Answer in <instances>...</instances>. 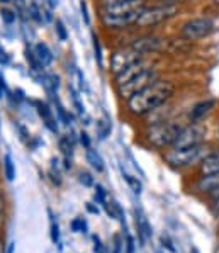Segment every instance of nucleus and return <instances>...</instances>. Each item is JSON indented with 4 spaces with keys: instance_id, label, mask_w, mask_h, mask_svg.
<instances>
[{
    "instance_id": "nucleus-23",
    "label": "nucleus",
    "mask_w": 219,
    "mask_h": 253,
    "mask_svg": "<svg viewBox=\"0 0 219 253\" xmlns=\"http://www.w3.org/2000/svg\"><path fill=\"white\" fill-rule=\"evenodd\" d=\"M92 44H93V56H95V63L100 70H104V53H102V42H100L99 34L93 31L92 33Z\"/></svg>"
},
{
    "instance_id": "nucleus-5",
    "label": "nucleus",
    "mask_w": 219,
    "mask_h": 253,
    "mask_svg": "<svg viewBox=\"0 0 219 253\" xmlns=\"http://www.w3.org/2000/svg\"><path fill=\"white\" fill-rule=\"evenodd\" d=\"M170 38L162 34L160 31H138L134 29L131 41L128 46L136 49L144 58H160L163 56L172 46Z\"/></svg>"
},
{
    "instance_id": "nucleus-11",
    "label": "nucleus",
    "mask_w": 219,
    "mask_h": 253,
    "mask_svg": "<svg viewBox=\"0 0 219 253\" xmlns=\"http://www.w3.org/2000/svg\"><path fill=\"white\" fill-rule=\"evenodd\" d=\"M34 107H36V112L38 116L41 118L44 127L49 131V133L60 136V126H58V118H56V112H54L53 106L46 100H34Z\"/></svg>"
},
{
    "instance_id": "nucleus-32",
    "label": "nucleus",
    "mask_w": 219,
    "mask_h": 253,
    "mask_svg": "<svg viewBox=\"0 0 219 253\" xmlns=\"http://www.w3.org/2000/svg\"><path fill=\"white\" fill-rule=\"evenodd\" d=\"M124 253H136L134 236L129 231H124Z\"/></svg>"
},
{
    "instance_id": "nucleus-28",
    "label": "nucleus",
    "mask_w": 219,
    "mask_h": 253,
    "mask_svg": "<svg viewBox=\"0 0 219 253\" xmlns=\"http://www.w3.org/2000/svg\"><path fill=\"white\" fill-rule=\"evenodd\" d=\"M70 229L73 233H82V235H88V223L84 216H77L75 219L70 223Z\"/></svg>"
},
{
    "instance_id": "nucleus-40",
    "label": "nucleus",
    "mask_w": 219,
    "mask_h": 253,
    "mask_svg": "<svg viewBox=\"0 0 219 253\" xmlns=\"http://www.w3.org/2000/svg\"><path fill=\"white\" fill-rule=\"evenodd\" d=\"M85 209H87V212L93 214V216H99L100 214V206L97 204V202H87V204H85Z\"/></svg>"
},
{
    "instance_id": "nucleus-47",
    "label": "nucleus",
    "mask_w": 219,
    "mask_h": 253,
    "mask_svg": "<svg viewBox=\"0 0 219 253\" xmlns=\"http://www.w3.org/2000/svg\"><path fill=\"white\" fill-rule=\"evenodd\" d=\"M190 253H199V250L195 247H192V250H190Z\"/></svg>"
},
{
    "instance_id": "nucleus-17",
    "label": "nucleus",
    "mask_w": 219,
    "mask_h": 253,
    "mask_svg": "<svg viewBox=\"0 0 219 253\" xmlns=\"http://www.w3.org/2000/svg\"><path fill=\"white\" fill-rule=\"evenodd\" d=\"M46 212H48V217H49V238H51L53 245H56L58 247V250L63 252V245H61V231H60V224H58L56 216H54L51 208L46 209Z\"/></svg>"
},
{
    "instance_id": "nucleus-43",
    "label": "nucleus",
    "mask_w": 219,
    "mask_h": 253,
    "mask_svg": "<svg viewBox=\"0 0 219 253\" xmlns=\"http://www.w3.org/2000/svg\"><path fill=\"white\" fill-rule=\"evenodd\" d=\"M14 248H15V241H10L5 247V253H14Z\"/></svg>"
},
{
    "instance_id": "nucleus-6",
    "label": "nucleus",
    "mask_w": 219,
    "mask_h": 253,
    "mask_svg": "<svg viewBox=\"0 0 219 253\" xmlns=\"http://www.w3.org/2000/svg\"><path fill=\"white\" fill-rule=\"evenodd\" d=\"M219 26L213 15H194L187 17L177 27V38L187 42H199L213 38Z\"/></svg>"
},
{
    "instance_id": "nucleus-31",
    "label": "nucleus",
    "mask_w": 219,
    "mask_h": 253,
    "mask_svg": "<svg viewBox=\"0 0 219 253\" xmlns=\"http://www.w3.org/2000/svg\"><path fill=\"white\" fill-rule=\"evenodd\" d=\"M14 129L17 131L19 138H21L24 143H27L31 138H33V136H31V133H29V129H27V127L24 126V124L21 123V121H14Z\"/></svg>"
},
{
    "instance_id": "nucleus-48",
    "label": "nucleus",
    "mask_w": 219,
    "mask_h": 253,
    "mask_svg": "<svg viewBox=\"0 0 219 253\" xmlns=\"http://www.w3.org/2000/svg\"><path fill=\"white\" fill-rule=\"evenodd\" d=\"M172 2H185V0H172Z\"/></svg>"
},
{
    "instance_id": "nucleus-46",
    "label": "nucleus",
    "mask_w": 219,
    "mask_h": 253,
    "mask_svg": "<svg viewBox=\"0 0 219 253\" xmlns=\"http://www.w3.org/2000/svg\"><path fill=\"white\" fill-rule=\"evenodd\" d=\"M0 253H5V245H3L2 238H0Z\"/></svg>"
},
{
    "instance_id": "nucleus-2",
    "label": "nucleus",
    "mask_w": 219,
    "mask_h": 253,
    "mask_svg": "<svg viewBox=\"0 0 219 253\" xmlns=\"http://www.w3.org/2000/svg\"><path fill=\"white\" fill-rule=\"evenodd\" d=\"M183 12V2L172 0H150L141 10L134 29L138 31H160L165 24H170Z\"/></svg>"
},
{
    "instance_id": "nucleus-38",
    "label": "nucleus",
    "mask_w": 219,
    "mask_h": 253,
    "mask_svg": "<svg viewBox=\"0 0 219 253\" xmlns=\"http://www.w3.org/2000/svg\"><path fill=\"white\" fill-rule=\"evenodd\" d=\"M160 241H162L163 248H167V250H170L172 253H175V252H177V248L174 247V241H172V240H170V236L165 235V233H163V235L160 236Z\"/></svg>"
},
{
    "instance_id": "nucleus-39",
    "label": "nucleus",
    "mask_w": 219,
    "mask_h": 253,
    "mask_svg": "<svg viewBox=\"0 0 219 253\" xmlns=\"http://www.w3.org/2000/svg\"><path fill=\"white\" fill-rule=\"evenodd\" d=\"M10 88L7 87V80H5V77L0 73V100H5V97H7V93H9Z\"/></svg>"
},
{
    "instance_id": "nucleus-12",
    "label": "nucleus",
    "mask_w": 219,
    "mask_h": 253,
    "mask_svg": "<svg viewBox=\"0 0 219 253\" xmlns=\"http://www.w3.org/2000/svg\"><path fill=\"white\" fill-rule=\"evenodd\" d=\"M134 223H136V231H138L139 243H141V247H144L146 240L151 238L153 231H151L150 221H148V217L143 214L141 209H134Z\"/></svg>"
},
{
    "instance_id": "nucleus-24",
    "label": "nucleus",
    "mask_w": 219,
    "mask_h": 253,
    "mask_svg": "<svg viewBox=\"0 0 219 253\" xmlns=\"http://www.w3.org/2000/svg\"><path fill=\"white\" fill-rule=\"evenodd\" d=\"M27 17H29V21H33L36 26H44V17H43V9L36 3L31 2L29 5H27Z\"/></svg>"
},
{
    "instance_id": "nucleus-29",
    "label": "nucleus",
    "mask_w": 219,
    "mask_h": 253,
    "mask_svg": "<svg viewBox=\"0 0 219 253\" xmlns=\"http://www.w3.org/2000/svg\"><path fill=\"white\" fill-rule=\"evenodd\" d=\"M107 201H109V194H107V190H105V187L100 184L93 185V202H97V204L102 208Z\"/></svg>"
},
{
    "instance_id": "nucleus-14",
    "label": "nucleus",
    "mask_w": 219,
    "mask_h": 253,
    "mask_svg": "<svg viewBox=\"0 0 219 253\" xmlns=\"http://www.w3.org/2000/svg\"><path fill=\"white\" fill-rule=\"evenodd\" d=\"M197 173L207 175V173H219V148L218 150H211L201 165L197 167Z\"/></svg>"
},
{
    "instance_id": "nucleus-44",
    "label": "nucleus",
    "mask_w": 219,
    "mask_h": 253,
    "mask_svg": "<svg viewBox=\"0 0 219 253\" xmlns=\"http://www.w3.org/2000/svg\"><path fill=\"white\" fill-rule=\"evenodd\" d=\"M3 208H5V199H3V196L0 194V214H2Z\"/></svg>"
},
{
    "instance_id": "nucleus-16",
    "label": "nucleus",
    "mask_w": 219,
    "mask_h": 253,
    "mask_svg": "<svg viewBox=\"0 0 219 253\" xmlns=\"http://www.w3.org/2000/svg\"><path fill=\"white\" fill-rule=\"evenodd\" d=\"M34 53H36L39 63L43 65V68H49L53 65L54 54L51 51V48H49L44 41H38L36 44H34Z\"/></svg>"
},
{
    "instance_id": "nucleus-19",
    "label": "nucleus",
    "mask_w": 219,
    "mask_h": 253,
    "mask_svg": "<svg viewBox=\"0 0 219 253\" xmlns=\"http://www.w3.org/2000/svg\"><path fill=\"white\" fill-rule=\"evenodd\" d=\"M85 158H87L88 165L92 167V170H95L97 173H102L104 170H105V163H104L102 155H100L97 150H93L92 146L85 150Z\"/></svg>"
},
{
    "instance_id": "nucleus-18",
    "label": "nucleus",
    "mask_w": 219,
    "mask_h": 253,
    "mask_svg": "<svg viewBox=\"0 0 219 253\" xmlns=\"http://www.w3.org/2000/svg\"><path fill=\"white\" fill-rule=\"evenodd\" d=\"M95 131H97V138L99 141H105V139L111 136L112 133V119L107 112H104V116L100 119H97L95 124Z\"/></svg>"
},
{
    "instance_id": "nucleus-26",
    "label": "nucleus",
    "mask_w": 219,
    "mask_h": 253,
    "mask_svg": "<svg viewBox=\"0 0 219 253\" xmlns=\"http://www.w3.org/2000/svg\"><path fill=\"white\" fill-rule=\"evenodd\" d=\"M58 163H60V160L51 158V167H49V170H48V177L54 185L60 187L63 184V177H61V170H60V165H58Z\"/></svg>"
},
{
    "instance_id": "nucleus-21",
    "label": "nucleus",
    "mask_w": 219,
    "mask_h": 253,
    "mask_svg": "<svg viewBox=\"0 0 219 253\" xmlns=\"http://www.w3.org/2000/svg\"><path fill=\"white\" fill-rule=\"evenodd\" d=\"M24 56H26V61H27V65H29V68L33 73H38L39 75V73H43L46 70V68H43L41 63H39L36 53H34V46H31V44L24 46Z\"/></svg>"
},
{
    "instance_id": "nucleus-33",
    "label": "nucleus",
    "mask_w": 219,
    "mask_h": 253,
    "mask_svg": "<svg viewBox=\"0 0 219 253\" xmlns=\"http://www.w3.org/2000/svg\"><path fill=\"white\" fill-rule=\"evenodd\" d=\"M80 12H82V19L87 26L92 24V17H90V12H88V3L87 0H80Z\"/></svg>"
},
{
    "instance_id": "nucleus-20",
    "label": "nucleus",
    "mask_w": 219,
    "mask_h": 253,
    "mask_svg": "<svg viewBox=\"0 0 219 253\" xmlns=\"http://www.w3.org/2000/svg\"><path fill=\"white\" fill-rule=\"evenodd\" d=\"M2 172L7 182H14L17 177V170H15V162L10 153H5L2 157Z\"/></svg>"
},
{
    "instance_id": "nucleus-41",
    "label": "nucleus",
    "mask_w": 219,
    "mask_h": 253,
    "mask_svg": "<svg viewBox=\"0 0 219 253\" xmlns=\"http://www.w3.org/2000/svg\"><path fill=\"white\" fill-rule=\"evenodd\" d=\"M26 145H27V148H29L31 151H36L38 148L43 145V141H41V139H39V138H36V136H33V138H31L29 141L26 143Z\"/></svg>"
},
{
    "instance_id": "nucleus-8",
    "label": "nucleus",
    "mask_w": 219,
    "mask_h": 253,
    "mask_svg": "<svg viewBox=\"0 0 219 253\" xmlns=\"http://www.w3.org/2000/svg\"><path fill=\"white\" fill-rule=\"evenodd\" d=\"M143 54H139L131 46H112L111 54L107 58V72L111 77L119 75L126 68L131 67L132 63L143 60Z\"/></svg>"
},
{
    "instance_id": "nucleus-13",
    "label": "nucleus",
    "mask_w": 219,
    "mask_h": 253,
    "mask_svg": "<svg viewBox=\"0 0 219 253\" xmlns=\"http://www.w3.org/2000/svg\"><path fill=\"white\" fill-rule=\"evenodd\" d=\"M49 100H51V106H53V109H54V112H56L58 121H60V123L63 124V126L72 127V124H73V114L63 106V102L60 100L58 93H56V95H51V97H49Z\"/></svg>"
},
{
    "instance_id": "nucleus-34",
    "label": "nucleus",
    "mask_w": 219,
    "mask_h": 253,
    "mask_svg": "<svg viewBox=\"0 0 219 253\" xmlns=\"http://www.w3.org/2000/svg\"><path fill=\"white\" fill-rule=\"evenodd\" d=\"M10 63H12V56H10L9 51L0 42V67H9Z\"/></svg>"
},
{
    "instance_id": "nucleus-36",
    "label": "nucleus",
    "mask_w": 219,
    "mask_h": 253,
    "mask_svg": "<svg viewBox=\"0 0 219 253\" xmlns=\"http://www.w3.org/2000/svg\"><path fill=\"white\" fill-rule=\"evenodd\" d=\"M92 241H93V253H107V248L102 243L99 235H92Z\"/></svg>"
},
{
    "instance_id": "nucleus-30",
    "label": "nucleus",
    "mask_w": 219,
    "mask_h": 253,
    "mask_svg": "<svg viewBox=\"0 0 219 253\" xmlns=\"http://www.w3.org/2000/svg\"><path fill=\"white\" fill-rule=\"evenodd\" d=\"M78 182L84 187H87V189H92V187L95 185V178H93V175L90 172H87V170L78 172Z\"/></svg>"
},
{
    "instance_id": "nucleus-10",
    "label": "nucleus",
    "mask_w": 219,
    "mask_h": 253,
    "mask_svg": "<svg viewBox=\"0 0 219 253\" xmlns=\"http://www.w3.org/2000/svg\"><path fill=\"white\" fill-rule=\"evenodd\" d=\"M206 139H207L206 123H201V124L187 123L185 126L182 127L180 133H178L177 139H175V143H174V146H172V148L195 146V145H201V143H206Z\"/></svg>"
},
{
    "instance_id": "nucleus-7",
    "label": "nucleus",
    "mask_w": 219,
    "mask_h": 253,
    "mask_svg": "<svg viewBox=\"0 0 219 253\" xmlns=\"http://www.w3.org/2000/svg\"><path fill=\"white\" fill-rule=\"evenodd\" d=\"M163 75H165V72H163L160 61H155V63H151L150 67L143 68L141 72H138L134 77H131L129 80H126L124 84L117 85V87H112L114 88V93H116V99L119 100L121 104L126 102V100L131 99L134 93L141 92L143 88H146L148 85H151L153 82L162 79Z\"/></svg>"
},
{
    "instance_id": "nucleus-22",
    "label": "nucleus",
    "mask_w": 219,
    "mask_h": 253,
    "mask_svg": "<svg viewBox=\"0 0 219 253\" xmlns=\"http://www.w3.org/2000/svg\"><path fill=\"white\" fill-rule=\"evenodd\" d=\"M17 19H19L17 9H14V7H10V5L0 7V21H2L7 27L14 26L15 22H17Z\"/></svg>"
},
{
    "instance_id": "nucleus-4",
    "label": "nucleus",
    "mask_w": 219,
    "mask_h": 253,
    "mask_svg": "<svg viewBox=\"0 0 219 253\" xmlns=\"http://www.w3.org/2000/svg\"><path fill=\"white\" fill-rule=\"evenodd\" d=\"M209 143H201V145L189 146V148H170V150L163 151L162 158L167 167L177 172H183V170L197 169L201 162L204 160L207 155L211 153Z\"/></svg>"
},
{
    "instance_id": "nucleus-27",
    "label": "nucleus",
    "mask_w": 219,
    "mask_h": 253,
    "mask_svg": "<svg viewBox=\"0 0 219 253\" xmlns=\"http://www.w3.org/2000/svg\"><path fill=\"white\" fill-rule=\"evenodd\" d=\"M53 27H54V34H56L58 41H61V42L68 41L70 33H68V27H66V24L63 22V19H56V21L53 22Z\"/></svg>"
},
{
    "instance_id": "nucleus-25",
    "label": "nucleus",
    "mask_w": 219,
    "mask_h": 253,
    "mask_svg": "<svg viewBox=\"0 0 219 253\" xmlns=\"http://www.w3.org/2000/svg\"><path fill=\"white\" fill-rule=\"evenodd\" d=\"M121 173H123V178H124V182L128 184V187L132 190V194H136V196H141V192H143L141 180H139L138 177H134V175H129L128 172H124V170H121Z\"/></svg>"
},
{
    "instance_id": "nucleus-45",
    "label": "nucleus",
    "mask_w": 219,
    "mask_h": 253,
    "mask_svg": "<svg viewBox=\"0 0 219 253\" xmlns=\"http://www.w3.org/2000/svg\"><path fill=\"white\" fill-rule=\"evenodd\" d=\"M14 3V0H0V5L2 7H5V5H12Z\"/></svg>"
},
{
    "instance_id": "nucleus-1",
    "label": "nucleus",
    "mask_w": 219,
    "mask_h": 253,
    "mask_svg": "<svg viewBox=\"0 0 219 253\" xmlns=\"http://www.w3.org/2000/svg\"><path fill=\"white\" fill-rule=\"evenodd\" d=\"M178 82L168 75H163L162 79L153 82L143 88L141 92L134 93L131 99L123 102V114L131 121H141L144 116L153 112L163 104L170 102V100L178 97Z\"/></svg>"
},
{
    "instance_id": "nucleus-3",
    "label": "nucleus",
    "mask_w": 219,
    "mask_h": 253,
    "mask_svg": "<svg viewBox=\"0 0 219 253\" xmlns=\"http://www.w3.org/2000/svg\"><path fill=\"white\" fill-rule=\"evenodd\" d=\"M187 124L185 118L177 116L174 119L163 121L158 124H151V126H143L141 133H139V141L150 150L155 151H167L174 146L175 139H177L178 133L182 131V127Z\"/></svg>"
},
{
    "instance_id": "nucleus-35",
    "label": "nucleus",
    "mask_w": 219,
    "mask_h": 253,
    "mask_svg": "<svg viewBox=\"0 0 219 253\" xmlns=\"http://www.w3.org/2000/svg\"><path fill=\"white\" fill-rule=\"evenodd\" d=\"M111 253H124V238L119 235L114 236V240H112V250Z\"/></svg>"
},
{
    "instance_id": "nucleus-37",
    "label": "nucleus",
    "mask_w": 219,
    "mask_h": 253,
    "mask_svg": "<svg viewBox=\"0 0 219 253\" xmlns=\"http://www.w3.org/2000/svg\"><path fill=\"white\" fill-rule=\"evenodd\" d=\"M78 143H80V145L84 146V150H87V148L92 146V138L88 136L87 131L82 129L80 133H78Z\"/></svg>"
},
{
    "instance_id": "nucleus-42",
    "label": "nucleus",
    "mask_w": 219,
    "mask_h": 253,
    "mask_svg": "<svg viewBox=\"0 0 219 253\" xmlns=\"http://www.w3.org/2000/svg\"><path fill=\"white\" fill-rule=\"evenodd\" d=\"M117 2H124V0H93L95 7H107V5H112V3H117Z\"/></svg>"
},
{
    "instance_id": "nucleus-9",
    "label": "nucleus",
    "mask_w": 219,
    "mask_h": 253,
    "mask_svg": "<svg viewBox=\"0 0 219 253\" xmlns=\"http://www.w3.org/2000/svg\"><path fill=\"white\" fill-rule=\"evenodd\" d=\"M218 99L216 97H202V99L195 100L194 104H190L183 112V118L187 123L190 124H201L206 123L211 116L216 112L218 109Z\"/></svg>"
},
{
    "instance_id": "nucleus-15",
    "label": "nucleus",
    "mask_w": 219,
    "mask_h": 253,
    "mask_svg": "<svg viewBox=\"0 0 219 253\" xmlns=\"http://www.w3.org/2000/svg\"><path fill=\"white\" fill-rule=\"evenodd\" d=\"M39 80H41V85L44 87L46 93H48V97L51 95H56L58 90H60V75L54 72H43L39 73Z\"/></svg>"
}]
</instances>
